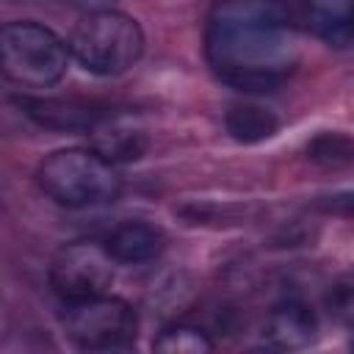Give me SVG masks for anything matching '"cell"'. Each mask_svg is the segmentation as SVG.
Wrapping results in <instances>:
<instances>
[{
	"label": "cell",
	"instance_id": "6da1fadb",
	"mask_svg": "<svg viewBox=\"0 0 354 354\" xmlns=\"http://www.w3.org/2000/svg\"><path fill=\"white\" fill-rule=\"evenodd\" d=\"M205 58L238 91H274L299 64V33L282 0H216L205 22Z\"/></svg>",
	"mask_w": 354,
	"mask_h": 354
},
{
	"label": "cell",
	"instance_id": "7a4b0ae2",
	"mask_svg": "<svg viewBox=\"0 0 354 354\" xmlns=\"http://www.w3.org/2000/svg\"><path fill=\"white\" fill-rule=\"evenodd\" d=\"M36 183L41 194L61 207H97L119 199L122 194L116 163L91 147H66L50 152L36 169Z\"/></svg>",
	"mask_w": 354,
	"mask_h": 354
},
{
	"label": "cell",
	"instance_id": "3957f363",
	"mask_svg": "<svg viewBox=\"0 0 354 354\" xmlns=\"http://www.w3.org/2000/svg\"><path fill=\"white\" fill-rule=\"evenodd\" d=\"M69 55L91 75H122L138 64L144 53L141 25L116 8L83 14L66 41Z\"/></svg>",
	"mask_w": 354,
	"mask_h": 354
},
{
	"label": "cell",
	"instance_id": "277c9868",
	"mask_svg": "<svg viewBox=\"0 0 354 354\" xmlns=\"http://www.w3.org/2000/svg\"><path fill=\"white\" fill-rule=\"evenodd\" d=\"M66 41L30 19L6 22L0 28V75L19 88H50L69 66Z\"/></svg>",
	"mask_w": 354,
	"mask_h": 354
},
{
	"label": "cell",
	"instance_id": "5b68a950",
	"mask_svg": "<svg viewBox=\"0 0 354 354\" xmlns=\"http://www.w3.org/2000/svg\"><path fill=\"white\" fill-rule=\"evenodd\" d=\"M61 326L66 337L83 351H113L136 340L138 315L124 299L105 290L97 296L66 301Z\"/></svg>",
	"mask_w": 354,
	"mask_h": 354
},
{
	"label": "cell",
	"instance_id": "8992f818",
	"mask_svg": "<svg viewBox=\"0 0 354 354\" xmlns=\"http://www.w3.org/2000/svg\"><path fill=\"white\" fill-rule=\"evenodd\" d=\"M113 257L108 254L102 241H69L64 243L47 268V279L50 288L64 299V301H75V299H86V296H97L105 293L113 285Z\"/></svg>",
	"mask_w": 354,
	"mask_h": 354
},
{
	"label": "cell",
	"instance_id": "52a82bcc",
	"mask_svg": "<svg viewBox=\"0 0 354 354\" xmlns=\"http://www.w3.org/2000/svg\"><path fill=\"white\" fill-rule=\"evenodd\" d=\"M19 108L41 127L50 130H91L108 111L97 102L77 97H22Z\"/></svg>",
	"mask_w": 354,
	"mask_h": 354
},
{
	"label": "cell",
	"instance_id": "ba28073f",
	"mask_svg": "<svg viewBox=\"0 0 354 354\" xmlns=\"http://www.w3.org/2000/svg\"><path fill=\"white\" fill-rule=\"evenodd\" d=\"M102 243L113 257V263L138 266V263L155 260L163 252L166 235L160 227L149 221H122L102 238Z\"/></svg>",
	"mask_w": 354,
	"mask_h": 354
},
{
	"label": "cell",
	"instance_id": "9c48e42d",
	"mask_svg": "<svg viewBox=\"0 0 354 354\" xmlns=\"http://www.w3.org/2000/svg\"><path fill=\"white\" fill-rule=\"evenodd\" d=\"M263 335L277 348H304L315 340L318 321H315V315L307 304L288 299V301H279L268 313Z\"/></svg>",
	"mask_w": 354,
	"mask_h": 354
},
{
	"label": "cell",
	"instance_id": "30bf717a",
	"mask_svg": "<svg viewBox=\"0 0 354 354\" xmlns=\"http://www.w3.org/2000/svg\"><path fill=\"white\" fill-rule=\"evenodd\" d=\"M91 149H97L111 163L136 160L147 152V136L108 113L91 127Z\"/></svg>",
	"mask_w": 354,
	"mask_h": 354
},
{
	"label": "cell",
	"instance_id": "8fae6325",
	"mask_svg": "<svg viewBox=\"0 0 354 354\" xmlns=\"http://www.w3.org/2000/svg\"><path fill=\"white\" fill-rule=\"evenodd\" d=\"M307 19L326 44H351V0H307Z\"/></svg>",
	"mask_w": 354,
	"mask_h": 354
},
{
	"label": "cell",
	"instance_id": "7c38bea8",
	"mask_svg": "<svg viewBox=\"0 0 354 354\" xmlns=\"http://www.w3.org/2000/svg\"><path fill=\"white\" fill-rule=\"evenodd\" d=\"M279 122L271 111L260 108V105H232L230 113H227V130L235 141H243V144H254V141H263V138H271L277 133Z\"/></svg>",
	"mask_w": 354,
	"mask_h": 354
},
{
	"label": "cell",
	"instance_id": "4fadbf2b",
	"mask_svg": "<svg viewBox=\"0 0 354 354\" xmlns=\"http://www.w3.org/2000/svg\"><path fill=\"white\" fill-rule=\"evenodd\" d=\"M152 348L163 354H207L213 348V340L199 326L171 324L152 340Z\"/></svg>",
	"mask_w": 354,
	"mask_h": 354
},
{
	"label": "cell",
	"instance_id": "5bb4252c",
	"mask_svg": "<svg viewBox=\"0 0 354 354\" xmlns=\"http://www.w3.org/2000/svg\"><path fill=\"white\" fill-rule=\"evenodd\" d=\"M310 158L329 169L346 166L351 160V141L340 133H324L310 144Z\"/></svg>",
	"mask_w": 354,
	"mask_h": 354
},
{
	"label": "cell",
	"instance_id": "9a60e30c",
	"mask_svg": "<svg viewBox=\"0 0 354 354\" xmlns=\"http://www.w3.org/2000/svg\"><path fill=\"white\" fill-rule=\"evenodd\" d=\"M3 335H6V313L0 307V340H3Z\"/></svg>",
	"mask_w": 354,
	"mask_h": 354
}]
</instances>
